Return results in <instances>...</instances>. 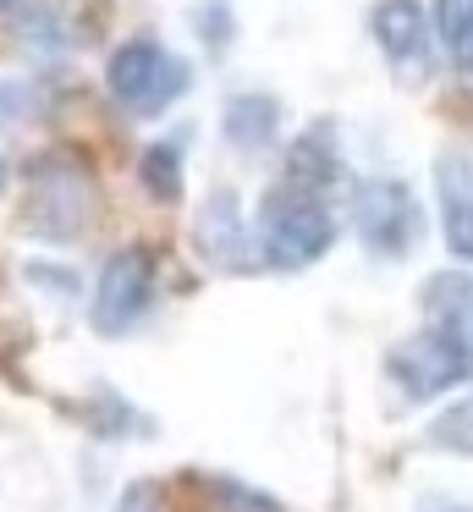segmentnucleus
I'll use <instances>...</instances> for the list:
<instances>
[{
  "instance_id": "f257e3e1",
  "label": "nucleus",
  "mask_w": 473,
  "mask_h": 512,
  "mask_svg": "<svg viewBox=\"0 0 473 512\" xmlns=\"http://www.w3.org/2000/svg\"><path fill=\"white\" fill-rule=\"evenodd\" d=\"M424 320V331H413L391 353V380L413 402L473 380V276H429Z\"/></svg>"
},
{
  "instance_id": "f03ea898",
  "label": "nucleus",
  "mask_w": 473,
  "mask_h": 512,
  "mask_svg": "<svg viewBox=\"0 0 473 512\" xmlns=\"http://www.w3.org/2000/svg\"><path fill=\"white\" fill-rule=\"evenodd\" d=\"M336 243V221H330L325 199L303 188H275L259 204V259L275 270H303L314 265L325 248Z\"/></svg>"
},
{
  "instance_id": "7ed1b4c3",
  "label": "nucleus",
  "mask_w": 473,
  "mask_h": 512,
  "mask_svg": "<svg viewBox=\"0 0 473 512\" xmlns=\"http://www.w3.org/2000/svg\"><path fill=\"white\" fill-rule=\"evenodd\" d=\"M105 78H110V94H116L127 111L160 116V111H171V105L187 94L193 67H187L182 56H171L160 39H127V45L110 56Z\"/></svg>"
},
{
  "instance_id": "20e7f679",
  "label": "nucleus",
  "mask_w": 473,
  "mask_h": 512,
  "mask_svg": "<svg viewBox=\"0 0 473 512\" xmlns=\"http://www.w3.org/2000/svg\"><path fill=\"white\" fill-rule=\"evenodd\" d=\"M154 298V259L149 248H116L99 270V287H94V331L121 336L143 320Z\"/></svg>"
},
{
  "instance_id": "39448f33",
  "label": "nucleus",
  "mask_w": 473,
  "mask_h": 512,
  "mask_svg": "<svg viewBox=\"0 0 473 512\" xmlns=\"http://www.w3.org/2000/svg\"><path fill=\"white\" fill-rule=\"evenodd\" d=\"M88 221V177L72 160H44L33 171V204H28V226L39 243H72Z\"/></svg>"
},
{
  "instance_id": "423d86ee",
  "label": "nucleus",
  "mask_w": 473,
  "mask_h": 512,
  "mask_svg": "<svg viewBox=\"0 0 473 512\" xmlns=\"http://www.w3.org/2000/svg\"><path fill=\"white\" fill-rule=\"evenodd\" d=\"M418 226H424V215H418V199L402 182H369L358 193V237L369 254L380 259L407 254L418 243Z\"/></svg>"
},
{
  "instance_id": "0eeeda50",
  "label": "nucleus",
  "mask_w": 473,
  "mask_h": 512,
  "mask_svg": "<svg viewBox=\"0 0 473 512\" xmlns=\"http://www.w3.org/2000/svg\"><path fill=\"white\" fill-rule=\"evenodd\" d=\"M198 248L215 259L220 270H248L253 248H248V232H242V215H237V199L231 193H209L204 210H198Z\"/></svg>"
},
{
  "instance_id": "6e6552de",
  "label": "nucleus",
  "mask_w": 473,
  "mask_h": 512,
  "mask_svg": "<svg viewBox=\"0 0 473 512\" xmlns=\"http://www.w3.org/2000/svg\"><path fill=\"white\" fill-rule=\"evenodd\" d=\"M369 28L391 61H402V67H424L429 61V17L418 12V0H380L369 12Z\"/></svg>"
},
{
  "instance_id": "1a4fd4ad",
  "label": "nucleus",
  "mask_w": 473,
  "mask_h": 512,
  "mask_svg": "<svg viewBox=\"0 0 473 512\" xmlns=\"http://www.w3.org/2000/svg\"><path fill=\"white\" fill-rule=\"evenodd\" d=\"M440 177V210H446V248L457 259H473V171L468 160L446 155L435 166Z\"/></svg>"
},
{
  "instance_id": "9d476101",
  "label": "nucleus",
  "mask_w": 473,
  "mask_h": 512,
  "mask_svg": "<svg viewBox=\"0 0 473 512\" xmlns=\"http://www.w3.org/2000/svg\"><path fill=\"white\" fill-rule=\"evenodd\" d=\"M286 171H292V188L325 193L330 182L341 177V160H336V144H330V127H308V133L297 138V149L286 155Z\"/></svg>"
},
{
  "instance_id": "9b49d317",
  "label": "nucleus",
  "mask_w": 473,
  "mask_h": 512,
  "mask_svg": "<svg viewBox=\"0 0 473 512\" xmlns=\"http://www.w3.org/2000/svg\"><path fill=\"white\" fill-rule=\"evenodd\" d=\"M275 122H281V111L264 94H242V100L226 105V138L237 149H264L275 138Z\"/></svg>"
},
{
  "instance_id": "f8f14e48",
  "label": "nucleus",
  "mask_w": 473,
  "mask_h": 512,
  "mask_svg": "<svg viewBox=\"0 0 473 512\" xmlns=\"http://www.w3.org/2000/svg\"><path fill=\"white\" fill-rule=\"evenodd\" d=\"M138 177H143V188H149L154 199L171 204L176 193H182V144H176V138L149 144V149H143V160H138Z\"/></svg>"
},
{
  "instance_id": "ddd939ff",
  "label": "nucleus",
  "mask_w": 473,
  "mask_h": 512,
  "mask_svg": "<svg viewBox=\"0 0 473 512\" xmlns=\"http://www.w3.org/2000/svg\"><path fill=\"white\" fill-rule=\"evenodd\" d=\"M435 34L457 67H473V0H435Z\"/></svg>"
},
{
  "instance_id": "4468645a",
  "label": "nucleus",
  "mask_w": 473,
  "mask_h": 512,
  "mask_svg": "<svg viewBox=\"0 0 473 512\" xmlns=\"http://www.w3.org/2000/svg\"><path fill=\"white\" fill-rule=\"evenodd\" d=\"M429 441L446 446V452L473 457V397H462V402H451L446 413H435V424H429Z\"/></svg>"
},
{
  "instance_id": "2eb2a0df",
  "label": "nucleus",
  "mask_w": 473,
  "mask_h": 512,
  "mask_svg": "<svg viewBox=\"0 0 473 512\" xmlns=\"http://www.w3.org/2000/svg\"><path fill=\"white\" fill-rule=\"evenodd\" d=\"M215 496H220V512H281V501L259 496L248 485H231V479H215Z\"/></svg>"
},
{
  "instance_id": "dca6fc26",
  "label": "nucleus",
  "mask_w": 473,
  "mask_h": 512,
  "mask_svg": "<svg viewBox=\"0 0 473 512\" xmlns=\"http://www.w3.org/2000/svg\"><path fill=\"white\" fill-rule=\"evenodd\" d=\"M116 512H160V501H154V490H149V485H132L127 496L116 501Z\"/></svg>"
},
{
  "instance_id": "f3484780",
  "label": "nucleus",
  "mask_w": 473,
  "mask_h": 512,
  "mask_svg": "<svg viewBox=\"0 0 473 512\" xmlns=\"http://www.w3.org/2000/svg\"><path fill=\"white\" fill-rule=\"evenodd\" d=\"M22 89H17V83H0V127H11V122H17V116H22Z\"/></svg>"
},
{
  "instance_id": "a211bd4d",
  "label": "nucleus",
  "mask_w": 473,
  "mask_h": 512,
  "mask_svg": "<svg viewBox=\"0 0 473 512\" xmlns=\"http://www.w3.org/2000/svg\"><path fill=\"white\" fill-rule=\"evenodd\" d=\"M22 6H28V0H0V17H22Z\"/></svg>"
},
{
  "instance_id": "6ab92c4d",
  "label": "nucleus",
  "mask_w": 473,
  "mask_h": 512,
  "mask_svg": "<svg viewBox=\"0 0 473 512\" xmlns=\"http://www.w3.org/2000/svg\"><path fill=\"white\" fill-rule=\"evenodd\" d=\"M446 512H473V507H446Z\"/></svg>"
}]
</instances>
